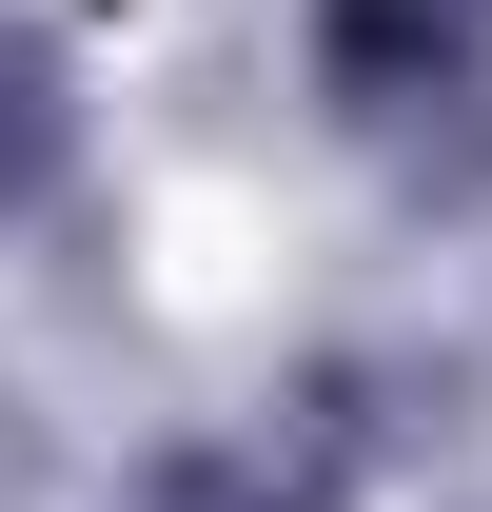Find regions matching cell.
Returning <instances> with one entry per match:
<instances>
[{"label": "cell", "instance_id": "obj_1", "mask_svg": "<svg viewBox=\"0 0 492 512\" xmlns=\"http://www.w3.org/2000/svg\"><path fill=\"white\" fill-rule=\"evenodd\" d=\"M473 40H492V0H335V79H355L374 119H394V99H453Z\"/></svg>", "mask_w": 492, "mask_h": 512}, {"label": "cell", "instance_id": "obj_2", "mask_svg": "<svg viewBox=\"0 0 492 512\" xmlns=\"http://www.w3.org/2000/svg\"><path fill=\"white\" fill-rule=\"evenodd\" d=\"M158 512H296V493H276V473H178Z\"/></svg>", "mask_w": 492, "mask_h": 512}]
</instances>
